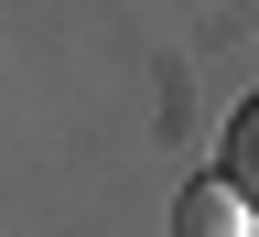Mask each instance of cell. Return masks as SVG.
Segmentation results:
<instances>
[{"label":"cell","mask_w":259,"mask_h":237,"mask_svg":"<svg viewBox=\"0 0 259 237\" xmlns=\"http://www.w3.org/2000/svg\"><path fill=\"white\" fill-rule=\"evenodd\" d=\"M173 237H259V205H248L227 173H205V183L173 194Z\"/></svg>","instance_id":"cell-1"},{"label":"cell","mask_w":259,"mask_h":237,"mask_svg":"<svg viewBox=\"0 0 259 237\" xmlns=\"http://www.w3.org/2000/svg\"><path fill=\"white\" fill-rule=\"evenodd\" d=\"M227 183L259 205V97H238V119H227Z\"/></svg>","instance_id":"cell-2"}]
</instances>
